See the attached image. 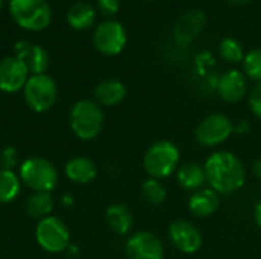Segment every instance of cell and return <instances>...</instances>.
<instances>
[{
    "label": "cell",
    "instance_id": "cell-33",
    "mask_svg": "<svg viewBox=\"0 0 261 259\" xmlns=\"http://www.w3.org/2000/svg\"><path fill=\"white\" fill-rule=\"evenodd\" d=\"M229 2H232V3H236V5H246V3H249L251 0H229Z\"/></svg>",
    "mask_w": 261,
    "mask_h": 259
},
{
    "label": "cell",
    "instance_id": "cell-4",
    "mask_svg": "<svg viewBox=\"0 0 261 259\" xmlns=\"http://www.w3.org/2000/svg\"><path fill=\"white\" fill-rule=\"evenodd\" d=\"M20 180L34 192H50L57 182L58 172L55 166L43 157H29L20 166Z\"/></svg>",
    "mask_w": 261,
    "mask_h": 259
},
{
    "label": "cell",
    "instance_id": "cell-8",
    "mask_svg": "<svg viewBox=\"0 0 261 259\" xmlns=\"http://www.w3.org/2000/svg\"><path fill=\"white\" fill-rule=\"evenodd\" d=\"M234 133V124L223 113L205 116L194 130V139L203 147L222 145Z\"/></svg>",
    "mask_w": 261,
    "mask_h": 259
},
{
    "label": "cell",
    "instance_id": "cell-23",
    "mask_svg": "<svg viewBox=\"0 0 261 259\" xmlns=\"http://www.w3.org/2000/svg\"><path fill=\"white\" fill-rule=\"evenodd\" d=\"M21 180L12 169H0V203H9L20 194Z\"/></svg>",
    "mask_w": 261,
    "mask_h": 259
},
{
    "label": "cell",
    "instance_id": "cell-31",
    "mask_svg": "<svg viewBox=\"0 0 261 259\" xmlns=\"http://www.w3.org/2000/svg\"><path fill=\"white\" fill-rule=\"evenodd\" d=\"M251 171H252L254 177H257V179H260L261 180V159L254 160V163H252V166H251Z\"/></svg>",
    "mask_w": 261,
    "mask_h": 259
},
{
    "label": "cell",
    "instance_id": "cell-18",
    "mask_svg": "<svg viewBox=\"0 0 261 259\" xmlns=\"http://www.w3.org/2000/svg\"><path fill=\"white\" fill-rule=\"evenodd\" d=\"M107 226L118 235H127L133 227V215L125 205L115 203L106 211Z\"/></svg>",
    "mask_w": 261,
    "mask_h": 259
},
{
    "label": "cell",
    "instance_id": "cell-34",
    "mask_svg": "<svg viewBox=\"0 0 261 259\" xmlns=\"http://www.w3.org/2000/svg\"><path fill=\"white\" fill-rule=\"evenodd\" d=\"M2 3H3V0H0V8H2Z\"/></svg>",
    "mask_w": 261,
    "mask_h": 259
},
{
    "label": "cell",
    "instance_id": "cell-17",
    "mask_svg": "<svg viewBox=\"0 0 261 259\" xmlns=\"http://www.w3.org/2000/svg\"><path fill=\"white\" fill-rule=\"evenodd\" d=\"M98 174L96 165L89 157H73L66 163V176L78 185L90 183Z\"/></svg>",
    "mask_w": 261,
    "mask_h": 259
},
{
    "label": "cell",
    "instance_id": "cell-30",
    "mask_svg": "<svg viewBox=\"0 0 261 259\" xmlns=\"http://www.w3.org/2000/svg\"><path fill=\"white\" fill-rule=\"evenodd\" d=\"M249 130V122L248 121H240V122H237V125H234V131L236 133H239V134H243V133H246Z\"/></svg>",
    "mask_w": 261,
    "mask_h": 259
},
{
    "label": "cell",
    "instance_id": "cell-13",
    "mask_svg": "<svg viewBox=\"0 0 261 259\" xmlns=\"http://www.w3.org/2000/svg\"><path fill=\"white\" fill-rule=\"evenodd\" d=\"M29 72L17 56H6L0 61V90L15 93L21 90L28 81Z\"/></svg>",
    "mask_w": 261,
    "mask_h": 259
},
{
    "label": "cell",
    "instance_id": "cell-16",
    "mask_svg": "<svg viewBox=\"0 0 261 259\" xmlns=\"http://www.w3.org/2000/svg\"><path fill=\"white\" fill-rule=\"evenodd\" d=\"M219 195L213 189H199L188 200L190 212L197 218H206L219 209Z\"/></svg>",
    "mask_w": 261,
    "mask_h": 259
},
{
    "label": "cell",
    "instance_id": "cell-12",
    "mask_svg": "<svg viewBox=\"0 0 261 259\" xmlns=\"http://www.w3.org/2000/svg\"><path fill=\"white\" fill-rule=\"evenodd\" d=\"M206 24V15L200 9H191L182 14L173 27V38L176 43L185 46L194 41Z\"/></svg>",
    "mask_w": 261,
    "mask_h": 259
},
{
    "label": "cell",
    "instance_id": "cell-3",
    "mask_svg": "<svg viewBox=\"0 0 261 259\" xmlns=\"http://www.w3.org/2000/svg\"><path fill=\"white\" fill-rule=\"evenodd\" d=\"M180 153L170 140H159L153 143L144 156V168L151 179L170 177L179 165Z\"/></svg>",
    "mask_w": 261,
    "mask_h": 259
},
{
    "label": "cell",
    "instance_id": "cell-6",
    "mask_svg": "<svg viewBox=\"0 0 261 259\" xmlns=\"http://www.w3.org/2000/svg\"><path fill=\"white\" fill-rule=\"evenodd\" d=\"M23 96L31 110L43 113L55 104L58 89L49 75H31L23 87Z\"/></svg>",
    "mask_w": 261,
    "mask_h": 259
},
{
    "label": "cell",
    "instance_id": "cell-25",
    "mask_svg": "<svg viewBox=\"0 0 261 259\" xmlns=\"http://www.w3.org/2000/svg\"><path fill=\"white\" fill-rule=\"evenodd\" d=\"M219 55L228 63H240L245 58V52L242 44L231 37H226L219 44Z\"/></svg>",
    "mask_w": 261,
    "mask_h": 259
},
{
    "label": "cell",
    "instance_id": "cell-22",
    "mask_svg": "<svg viewBox=\"0 0 261 259\" xmlns=\"http://www.w3.org/2000/svg\"><path fill=\"white\" fill-rule=\"evenodd\" d=\"M26 214L31 218H46L54 209V198L50 192H32L24 203Z\"/></svg>",
    "mask_w": 261,
    "mask_h": 259
},
{
    "label": "cell",
    "instance_id": "cell-28",
    "mask_svg": "<svg viewBox=\"0 0 261 259\" xmlns=\"http://www.w3.org/2000/svg\"><path fill=\"white\" fill-rule=\"evenodd\" d=\"M17 160H18V154H17V150L12 147L5 148L0 154V163L3 169H12L17 165Z\"/></svg>",
    "mask_w": 261,
    "mask_h": 259
},
{
    "label": "cell",
    "instance_id": "cell-32",
    "mask_svg": "<svg viewBox=\"0 0 261 259\" xmlns=\"http://www.w3.org/2000/svg\"><path fill=\"white\" fill-rule=\"evenodd\" d=\"M254 217H255L257 226L261 229V202L260 203H257V206H255V214H254Z\"/></svg>",
    "mask_w": 261,
    "mask_h": 259
},
{
    "label": "cell",
    "instance_id": "cell-19",
    "mask_svg": "<svg viewBox=\"0 0 261 259\" xmlns=\"http://www.w3.org/2000/svg\"><path fill=\"white\" fill-rule=\"evenodd\" d=\"M125 95H127V89L118 79H106V81L99 82L95 89L96 101L102 105H107V107H112V105L122 102Z\"/></svg>",
    "mask_w": 261,
    "mask_h": 259
},
{
    "label": "cell",
    "instance_id": "cell-2",
    "mask_svg": "<svg viewBox=\"0 0 261 259\" xmlns=\"http://www.w3.org/2000/svg\"><path fill=\"white\" fill-rule=\"evenodd\" d=\"M104 125V113L101 107L89 99L75 102L70 110V128L76 137L83 140L95 139Z\"/></svg>",
    "mask_w": 261,
    "mask_h": 259
},
{
    "label": "cell",
    "instance_id": "cell-7",
    "mask_svg": "<svg viewBox=\"0 0 261 259\" xmlns=\"http://www.w3.org/2000/svg\"><path fill=\"white\" fill-rule=\"evenodd\" d=\"M35 238L38 246L49 252V253H58L69 247V229L66 223L58 217H46L38 221L35 229Z\"/></svg>",
    "mask_w": 261,
    "mask_h": 259
},
{
    "label": "cell",
    "instance_id": "cell-5",
    "mask_svg": "<svg viewBox=\"0 0 261 259\" xmlns=\"http://www.w3.org/2000/svg\"><path fill=\"white\" fill-rule=\"evenodd\" d=\"M9 12L15 23L28 31H41L50 23L47 0H11Z\"/></svg>",
    "mask_w": 261,
    "mask_h": 259
},
{
    "label": "cell",
    "instance_id": "cell-29",
    "mask_svg": "<svg viewBox=\"0 0 261 259\" xmlns=\"http://www.w3.org/2000/svg\"><path fill=\"white\" fill-rule=\"evenodd\" d=\"M99 12L106 17H112L119 11V0H96Z\"/></svg>",
    "mask_w": 261,
    "mask_h": 259
},
{
    "label": "cell",
    "instance_id": "cell-14",
    "mask_svg": "<svg viewBox=\"0 0 261 259\" xmlns=\"http://www.w3.org/2000/svg\"><path fill=\"white\" fill-rule=\"evenodd\" d=\"M248 92V78L243 72L237 69H231L225 72L217 82V93L219 96L229 104H236L245 98Z\"/></svg>",
    "mask_w": 261,
    "mask_h": 259
},
{
    "label": "cell",
    "instance_id": "cell-11",
    "mask_svg": "<svg viewBox=\"0 0 261 259\" xmlns=\"http://www.w3.org/2000/svg\"><path fill=\"white\" fill-rule=\"evenodd\" d=\"M168 237L171 244L182 253L191 255L202 247L200 231L187 220H176L168 227Z\"/></svg>",
    "mask_w": 261,
    "mask_h": 259
},
{
    "label": "cell",
    "instance_id": "cell-24",
    "mask_svg": "<svg viewBox=\"0 0 261 259\" xmlns=\"http://www.w3.org/2000/svg\"><path fill=\"white\" fill-rule=\"evenodd\" d=\"M141 195L142 200L150 205V206H159L165 202L167 197V191L162 186V183L158 179H148L142 183L141 186Z\"/></svg>",
    "mask_w": 261,
    "mask_h": 259
},
{
    "label": "cell",
    "instance_id": "cell-10",
    "mask_svg": "<svg viewBox=\"0 0 261 259\" xmlns=\"http://www.w3.org/2000/svg\"><path fill=\"white\" fill-rule=\"evenodd\" d=\"M125 255L127 259H164L165 249L154 234L141 231L127 240Z\"/></svg>",
    "mask_w": 261,
    "mask_h": 259
},
{
    "label": "cell",
    "instance_id": "cell-27",
    "mask_svg": "<svg viewBox=\"0 0 261 259\" xmlns=\"http://www.w3.org/2000/svg\"><path fill=\"white\" fill-rule=\"evenodd\" d=\"M249 108L254 116L261 119V82H257L249 93Z\"/></svg>",
    "mask_w": 261,
    "mask_h": 259
},
{
    "label": "cell",
    "instance_id": "cell-9",
    "mask_svg": "<svg viewBox=\"0 0 261 259\" xmlns=\"http://www.w3.org/2000/svg\"><path fill=\"white\" fill-rule=\"evenodd\" d=\"M93 46L102 55H118L127 44V34L124 26L116 20L101 21L93 32Z\"/></svg>",
    "mask_w": 261,
    "mask_h": 259
},
{
    "label": "cell",
    "instance_id": "cell-21",
    "mask_svg": "<svg viewBox=\"0 0 261 259\" xmlns=\"http://www.w3.org/2000/svg\"><path fill=\"white\" fill-rule=\"evenodd\" d=\"M67 23L78 31L89 29L95 23V9L87 2H76L67 11Z\"/></svg>",
    "mask_w": 261,
    "mask_h": 259
},
{
    "label": "cell",
    "instance_id": "cell-15",
    "mask_svg": "<svg viewBox=\"0 0 261 259\" xmlns=\"http://www.w3.org/2000/svg\"><path fill=\"white\" fill-rule=\"evenodd\" d=\"M15 56L26 66L31 75H41L49 66L47 52L41 46L28 41H18L15 44Z\"/></svg>",
    "mask_w": 261,
    "mask_h": 259
},
{
    "label": "cell",
    "instance_id": "cell-1",
    "mask_svg": "<svg viewBox=\"0 0 261 259\" xmlns=\"http://www.w3.org/2000/svg\"><path fill=\"white\" fill-rule=\"evenodd\" d=\"M206 182L217 194H232L243 188L246 182V168L243 162L229 151L213 153L205 165Z\"/></svg>",
    "mask_w": 261,
    "mask_h": 259
},
{
    "label": "cell",
    "instance_id": "cell-26",
    "mask_svg": "<svg viewBox=\"0 0 261 259\" xmlns=\"http://www.w3.org/2000/svg\"><path fill=\"white\" fill-rule=\"evenodd\" d=\"M242 63L245 76L255 82H261V47L248 52Z\"/></svg>",
    "mask_w": 261,
    "mask_h": 259
},
{
    "label": "cell",
    "instance_id": "cell-20",
    "mask_svg": "<svg viewBox=\"0 0 261 259\" xmlns=\"http://www.w3.org/2000/svg\"><path fill=\"white\" fill-rule=\"evenodd\" d=\"M177 182L185 191H199L206 182L205 169L196 162L184 163L177 169Z\"/></svg>",
    "mask_w": 261,
    "mask_h": 259
}]
</instances>
